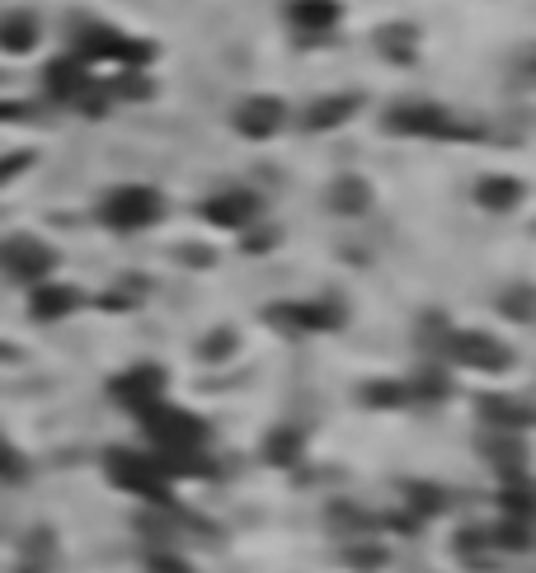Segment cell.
Instances as JSON below:
<instances>
[{
    "mask_svg": "<svg viewBox=\"0 0 536 573\" xmlns=\"http://www.w3.org/2000/svg\"><path fill=\"white\" fill-rule=\"evenodd\" d=\"M104 470H109V484H113V489L136 493V499H146V503H155V508H179V503L170 499V475H165L161 457H142V451L113 447L109 457H104Z\"/></svg>",
    "mask_w": 536,
    "mask_h": 573,
    "instance_id": "1",
    "label": "cell"
},
{
    "mask_svg": "<svg viewBox=\"0 0 536 573\" xmlns=\"http://www.w3.org/2000/svg\"><path fill=\"white\" fill-rule=\"evenodd\" d=\"M75 62H113V66H123V71H142L155 48L142 43V38H128V33H118L109 24H85L81 33H75Z\"/></svg>",
    "mask_w": 536,
    "mask_h": 573,
    "instance_id": "2",
    "label": "cell"
},
{
    "mask_svg": "<svg viewBox=\"0 0 536 573\" xmlns=\"http://www.w3.org/2000/svg\"><path fill=\"white\" fill-rule=\"evenodd\" d=\"M142 428H146V438L161 447V451H203L208 447V432H212L203 419H198V413L174 409L170 400L146 409L142 413Z\"/></svg>",
    "mask_w": 536,
    "mask_h": 573,
    "instance_id": "3",
    "label": "cell"
},
{
    "mask_svg": "<svg viewBox=\"0 0 536 573\" xmlns=\"http://www.w3.org/2000/svg\"><path fill=\"white\" fill-rule=\"evenodd\" d=\"M161 212H165V197L146 184H123L99 203V216H104V226H113V231H146L161 222Z\"/></svg>",
    "mask_w": 536,
    "mask_h": 573,
    "instance_id": "4",
    "label": "cell"
},
{
    "mask_svg": "<svg viewBox=\"0 0 536 573\" xmlns=\"http://www.w3.org/2000/svg\"><path fill=\"white\" fill-rule=\"evenodd\" d=\"M386 123L401 132V136H438V142H456V136H471L466 123H456V117H452L443 104H428V99H409V104L391 109Z\"/></svg>",
    "mask_w": 536,
    "mask_h": 573,
    "instance_id": "5",
    "label": "cell"
},
{
    "mask_svg": "<svg viewBox=\"0 0 536 573\" xmlns=\"http://www.w3.org/2000/svg\"><path fill=\"white\" fill-rule=\"evenodd\" d=\"M443 352H447V362L475 367V371H504L513 362V348L489 339V334H481V329H447Z\"/></svg>",
    "mask_w": 536,
    "mask_h": 573,
    "instance_id": "6",
    "label": "cell"
},
{
    "mask_svg": "<svg viewBox=\"0 0 536 573\" xmlns=\"http://www.w3.org/2000/svg\"><path fill=\"white\" fill-rule=\"evenodd\" d=\"M109 395H113V400L123 405V409H132L136 419H142L146 409H155V405L165 400V371L155 367V362H136V367L123 371V377L109 381Z\"/></svg>",
    "mask_w": 536,
    "mask_h": 573,
    "instance_id": "7",
    "label": "cell"
},
{
    "mask_svg": "<svg viewBox=\"0 0 536 573\" xmlns=\"http://www.w3.org/2000/svg\"><path fill=\"white\" fill-rule=\"evenodd\" d=\"M52 264H57L52 249L43 241H33V235H10V241H0V268L19 283H48Z\"/></svg>",
    "mask_w": 536,
    "mask_h": 573,
    "instance_id": "8",
    "label": "cell"
},
{
    "mask_svg": "<svg viewBox=\"0 0 536 573\" xmlns=\"http://www.w3.org/2000/svg\"><path fill=\"white\" fill-rule=\"evenodd\" d=\"M269 320L296 334H325L344 325V310L334 301H283V306H269Z\"/></svg>",
    "mask_w": 536,
    "mask_h": 573,
    "instance_id": "9",
    "label": "cell"
},
{
    "mask_svg": "<svg viewBox=\"0 0 536 573\" xmlns=\"http://www.w3.org/2000/svg\"><path fill=\"white\" fill-rule=\"evenodd\" d=\"M208 222L212 226H222V231H245L260 222V197H254L250 188H226V193H216L208 197Z\"/></svg>",
    "mask_w": 536,
    "mask_h": 573,
    "instance_id": "10",
    "label": "cell"
},
{
    "mask_svg": "<svg viewBox=\"0 0 536 573\" xmlns=\"http://www.w3.org/2000/svg\"><path fill=\"white\" fill-rule=\"evenodd\" d=\"M283 123H287L283 99H269V94H254V99H245V104L235 109V127H241L250 142H264V136H273Z\"/></svg>",
    "mask_w": 536,
    "mask_h": 573,
    "instance_id": "11",
    "label": "cell"
},
{
    "mask_svg": "<svg viewBox=\"0 0 536 573\" xmlns=\"http://www.w3.org/2000/svg\"><path fill=\"white\" fill-rule=\"evenodd\" d=\"M357 104H363L357 94H325V99H315V104L302 113V127L306 132H330V127L348 123V117L357 113Z\"/></svg>",
    "mask_w": 536,
    "mask_h": 573,
    "instance_id": "12",
    "label": "cell"
},
{
    "mask_svg": "<svg viewBox=\"0 0 536 573\" xmlns=\"http://www.w3.org/2000/svg\"><path fill=\"white\" fill-rule=\"evenodd\" d=\"M481 419L499 432H523L532 423V409L518 395H481Z\"/></svg>",
    "mask_w": 536,
    "mask_h": 573,
    "instance_id": "13",
    "label": "cell"
},
{
    "mask_svg": "<svg viewBox=\"0 0 536 573\" xmlns=\"http://www.w3.org/2000/svg\"><path fill=\"white\" fill-rule=\"evenodd\" d=\"M75 306H81V291L67 287V283H38L33 296H29L33 320H62V315H71Z\"/></svg>",
    "mask_w": 536,
    "mask_h": 573,
    "instance_id": "14",
    "label": "cell"
},
{
    "mask_svg": "<svg viewBox=\"0 0 536 573\" xmlns=\"http://www.w3.org/2000/svg\"><path fill=\"white\" fill-rule=\"evenodd\" d=\"M287 19L302 33H325V29L340 24V0H292Z\"/></svg>",
    "mask_w": 536,
    "mask_h": 573,
    "instance_id": "15",
    "label": "cell"
},
{
    "mask_svg": "<svg viewBox=\"0 0 536 573\" xmlns=\"http://www.w3.org/2000/svg\"><path fill=\"white\" fill-rule=\"evenodd\" d=\"M475 203H481L485 212H513L523 203V184L508 180V174H489V180H481V188H475Z\"/></svg>",
    "mask_w": 536,
    "mask_h": 573,
    "instance_id": "16",
    "label": "cell"
},
{
    "mask_svg": "<svg viewBox=\"0 0 536 573\" xmlns=\"http://www.w3.org/2000/svg\"><path fill=\"white\" fill-rule=\"evenodd\" d=\"M330 212H340V216H363V212H372V188H367V180H357V174H344V180H334V188H330Z\"/></svg>",
    "mask_w": 536,
    "mask_h": 573,
    "instance_id": "17",
    "label": "cell"
},
{
    "mask_svg": "<svg viewBox=\"0 0 536 573\" xmlns=\"http://www.w3.org/2000/svg\"><path fill=\"white\" fill-rule=\"evenodd\" d=\"M38 43V19L29 10L0 14V52H29Z\"/></svg>",
    "mask_w": 536,
    "mask_h": 573,
    "instance_id": "18",
    "label": "cell"
},
{
    "mask_svg": "<svg viewBox=\"0 0 536 573\" xmlns=\"http://www.w3.org/2000/svg\"><path fill=\"white\" fill-rule=\"evenodd\" d=\"M264 457H269L273 465H292L296 457H302V432H292V428H277V432H269Z\"/></svg>",
    "mask_w": 536,
    "mask_h": 573,
    "instance_id": "19",
    "label": "cell"
},
{
    "mask_svg": "<svg viewBox=\"0 0 536 573\" xmlns=\"http://www.w3.org/2000/svg\"><path fill=\"white\" fill-rule=\"evenodd\" d=\"M363 400L367 405H376V409H401L405 400H414V395H409V386L405 381H372V386H363Z\"/></svg>",
    "mask_w": 536,
    "mask_h": 573,
    "instance_id": "20",
    "label": "cell"
},
{
    "mask_svg": "<svg viewBox=\"0 0 536 573\" xmlns=\"http://www.w3.org/2000/svg\"><path fill=\"white\" fill-rule=\"evenodd\" d=\"M376 43H382V52H391L395 62H409V57H414V43H419V33H414L409 24H391L382 38H376Z\"/></svg>",
    "mask_w": 536,
    "mask_h": 573,
    "instance_id": "21",
    "label": "cell"
},
{
    "mask_svg": "<svg viewBox=\"0 0 536 573\" xmlns=\"http://www.w3.org/2000/svg\"><path fill=\"white\" fill-rule=\"evenodd\" d=\"M405 499H409L414 518H433V512H443V489H433V484H409Z\"/></svg>",
    "mask_w": 536,
    "mask_h": 573,
    "instance_id": "22",
    "label": "cell"
},
{
    "mask_svg": "<svg viewBox=\"0 0 536 573\" xmlns=\"http://www.w3.org/2000/svg\"><path fill=\"white\" fill-rule=\"evenodd\" d=\"M146 573H193V564L184 555H174L170 545H155L146 555Z\"/></svg>",
    "mask_w": 536,
    "mask_h": 573,
    "instance_id": "23",
    "label": "cell"
},
{
    "mask_svg": "<svg viewBox=\"0 0 536 573\" xmlns=\"http://www.w3.org/2000/svg\"><path fill=\"white\" fill-rule=\"evenodd\" d=\"M344 560H348L353 569H382V564H386V550L372 545V541H357V545H348Z\"/></svg>",
    "mask_w": 536,
    "mask_h": 573,
    "instance_id": "24",
    "label": "cell"
},
{
    "mask_svg": "<svg viewBox=\"0 0 536 573\" xmlns=\"http://www.w3.org/2000/svg\"><path fill=\"white\" fill-rule=\"evenodd\" d=\"M527 296H532V287H513V296H504V301H499V310H508V315H518V320H527V315H532V306H527Z\"/></svg>",
    "mask_w": 536,
    "mask_h": 573,
    "instance_id": "25",
    "label": "cell"
},
{
    "mask_svg": "<svg viewBox=\"0 0 536 573\" xmlns=\"http://www.w3.org/2000/svg\"><path fill=\"white\" fill-rule=\"evenodd\" d=\"M24 475V461H19V451L6 447V438H0V480H19Z\"/></svg>",
    "mask_w": 536,
    "mask_h": 573,
    "instance_id": "26",
    "label": "cell"
},
{
    "mask_svg": "<svg viewBox=\"0 0 536 573\" xmlns=\"http://www.w3.org/2000/svg\"><path fill=\"white\" fill-rule=\"evenodd\" d=\"M231 348H235V334H231V329H222V334H216V339H208V344H203V352H208L212 362L222 358V352H231Z\"/></svg>",
    "mask_w": 536,
    "mask_h": 573,
    "instance_id": "27",
    "label": "cell"
},
{
    "mask_svg": "<svg viewBox=\"0 0 536 573\" xmlns=\"http://www.w3.org/2000/svg\"><path fill=\"white\" fill-rule=\"evenodd\" d=\"M29 165H33V155H29V151H19V155H10V161H0V184L14 180V170H29Z\"/></svg>",
    "mask_w": 536,
    "mask_h": 573,
    "instance_id": "28",
    "label": "cell"
}]
</instances>
